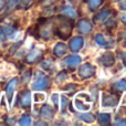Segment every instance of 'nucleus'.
<instances>
[{"mask_svg":"<svg viewBox=\"0 0 126 126\" xmlns=\"http://www.w3.org/2000/svg\"><path fill=\"white\" fill-rule=\"evenodd\" d=\"M74 24L71 18L58 15L53 18V33L61 40H67L72 34Z\"/></svg>","mask_w":126,"mask_h":126,"instance_id":"nucleus-1","label":"nucleus"},{"mask_svg":"<svg viewBox=\"0 0 126 126\" xmlns=\"http://www.w3.org/2000/svg\"><path fill=\"white\" fill-rule=\"evenodd\" d=\"M37 32L39 38L47 41L53 34V17L40 18L37 24Z\"/></svg>","mask_w":126,"mask_h":126,"instance_id":"nucleus-2","label":"nucleus"},{"mask_svg":"<svg viewBox=\"0 0 126 126\" xmlns=\"http://www.w3.org/2000/svg\"><path fill=\"white\" fill-rule=\"evenodd\" d=\"M92 97L89 93L85 92H80L75 95L73 100V105L79 112H87L91 111L92 109Z\"/></svg>","mask_w":126,"mask_h":126,"instance_id":"nucleus-3","label":"nucleus"},{"mask_svg":"<svg viewBox=\"0 0 126 126\" xmlns=\"http://www.w3.org/2000/svg\"><path fill=\"white\" fill-rule=\"evenodd\" d=\"M96 75V66L92 64L91 62H85L83 64L79 65L78 69V76L80 80H90Z\"/></svg>","mask_w":126,"mask_h":126,"instance_id":"nucleus-4","label":"nucleus"},{"mask_svg":"<svg viewBox=\"0 0 126 126\" xmlns=\"http://www.w3.org/2000/svg\"><path fill=\"white\" fill-rule=\"evenodd\" d=\"M120 103V96L115 93L103 92L101 94V106L103 109H114Z\"/></svg>","mask_w":126,"mask_h":126,"instance_id":"nucleus-5","label":"nucleus"},{"mask_svg":"<svg viewBox=\"0 0 126 126\" xmlns=\"http://www.w3.org/2000/svg\"><path fill=\"white\" fill-rule=\"evenodd\" d=\"M50 86V78L48 75H44L43 73L38 75L34 79V81L31 84V89L34 91H44Z\"/></svg>","mask_w":126,"mask_h":126,"instance_id":"nucleus-6","label":"nucleus"},{"mask_svg":"<svg viewBox=\"0 0 126 126\" xmlns=\"http://www.w3.org/2000/svg\"><path fill=\"white\" fill-rule=\"evenodd\" d=\"M42 57H43V50H41L39 48H33L26 55L24 62L28 63V64H34V63L41 61Z\"/></svg>","mask_w":126,"mask_h":126,"instance_id":"nucleus-7","label":"nucleus"},{"mask_svg":"<svg viewBox=\"0 0 126 126\" xmlns=\"http://www.w3.org/2000/svg\"><path fill=\"white\" fill-rule=\"evenodd\" d=\"M115 54L111 50L107 49V51L103 52L98 58V62L103 65L104 67H111L115 64Z\"/></svg>","mask_w":126,"mask_h":126,"instance_id":"nucleus-8","label":"nucleus"},{"mask_svg":"<svg viewBox=\"0 0 126 126\" xmlns=\"http://www.w3.org/2000/svg\"><path fill=\"white\" fill-rule=\"evenodd\" d=\"M94 41H95V43L97 44L98 47H101V48H103V49H111L114 47V40L110 39L109 37H106V35L103 34V33H97V34H95Z\"/></svg>","mask_w":126,"mask_h":126,"instance_id":"nucleus-9","label":"nucleus"},{"mask_svg":"<svg viewBox=\"0 0 126 126\" xmlns=\"http://www.w3.org/2000/svg\"><path fill=\"white\" fill-rule=\"evenodd\" d=\"M76 29H78L79 33H81V34H89L93 30V24H92V21L90 19L82 18L76 23Z\"/></svg>","mask_w":126,"mask_h":126,"instance_id":"nucleus-10","label":"nucleus"},{"mask_svg":"<svg viewBox=\"0 0 126 126\" xmlns=\"http://www.w3.org/2000/svg\"><path fill=\"white\" fill-rule=\"evenodd\" d=\"M83 46H84V38L81 37V35H76V37H73L69 42V49L72 53H78L82 50Z\"/></svg>","mask_w":126,"mask_h":126,"instance_id":"nucleus-11","label":"nucleus"},{"mask_svg":"<svg viewBox=\"0 0 126 126\" xmlns=\"http://www.w3.org/2000/svg\"><path fill=\"white\" fill-rule=\"evenodd\" d=\"M18 103L22 109H29L31 106V92L29 90H22L18 95Z\"/></svg>","mask_w":126,"mask_h":126,"instance_id":"nucleus-12","label":"nucleus"},{"mask_svg":"<svg viewBox=\"0 0 126 126\" xmlns=\"http://www.w3.org/2000/svg\"><path fill=\"white\" fill-rule=\"evenodd\" d=\"M82 62V59H81L80 55H78L76 53H73L71 55H66L64 59V64L65 66L69 70H74L79 66Z\"/></svg>","mask_w":126,"mask_h":126,"instance_id":"nucleus-13","label":"nucleus"},{"mask_svg":"<svg viewBox=\"0 0 126 126\" xmlns=\"http://www.w3.org/2000/svg\"><path fill=\"white\" fill-rule=\"evenodd\" d=\"M40 115L44 121H52L54 118L55 111L50 104H43L40 110Z\"/></svg>","mask_w":126,"mask_h":126,"instance_id":"nucleus-14","label":"nucleus"},{"mask_svg":"<svg viewBox=\"0 0 126 126\" xmlns=\"http://www.w3.org/2000/svg\"><path fill=\"white\" fill-rule=\"evenodd\" d=\"M69 51V49H67L66 44L63 43V42H58V43L54 44V47H53V55H54L55 58H58V59H60V58H63L66 55V52Z\"/></svg>","mask_w":126,"mask_h":126,"instance_id":"nucleus-15","label":"nucleus"},{"mask_svg":"<svg viewBox=\"0 0 126 126\" xmlns=\"http://www.w3.org/2000/svg\"><path fill=\"white\" fill-rule=\"evenodd\" d=\"M112 12H113V10H111V9H103L102 11L97 12L93 17V22H94V23H96V24L104 23L105 20H106L107 18L112 15Z\"/></svg>","mask_w":126,"mask_h":126,"instance_id":"nucleus-16","label":"nucleus"},{"mask_svg":"<svg viewBox=\"0 0 126 126\" xmlns=\"http://www.w3.org/2000/svg\"><path fill=\"white\" fill-rule=\"evenodd\" d=\"M74 113H75L76 117L79 118V121H81V122L91 124V123H93L94 121H96V116L94 115L93 113H90L89 111L87 112H81V113H76V112H74Z\"/></svg>","mask_w":126,"mask_h":126,"instance_id":"nucleus-17","label":"nucleus"},{"mask_svg":"<svg viewBox=\"0 0 126 126\" xmlns=\"http://www.w3.org/2000/svg\"><path fill=\"white\" fill-rule=\"evenodd\" d=\"M61 15L66 16V17L71 18V19H74V18L78 17V11L71 4H64V6L61 7Z\"/></svg>","mask_w":126,"mask_h":126,"instance_id":"nucleus-18","label":"nucleus"},{"mask_svg":"<svg viewBox=\"0 0 126 126\" xmlns=\"http://www.w3.org/2000/svg\"><path fill=\"white\" fill-rule=\"evenodd\" d=\"M96 121L100 125L102 126H107V125H111V121H112V115L110 113H97L96 115Z\"/></svg>","mask_w":126,"mask_h":126,"instance_id":"nucleus-19","label":"nucleus"},{"mask_svg":"<svg viewBox=\"0 0 126 126\" xmlns=\"http://www.w3.org/2000/svg\"><path fill=\"white\" fill-rule=\"evenodd\" d=\"M17 84H18V79L17 78L11 79V80L8 82V84H7L6 92H7V95H8V97H9V102H11V98H12V95L16 91Z\"/></svg>","mask_w":126,"mask_h":126,"instance_id":"nucleus-20","label":"nucleus"},{"mask_svg":"<svg viewBox=\"0 0 126 126\" xmlns=\"http://www.w3.org/2000/svg\"><path fill=\"white\" fill-rule=\"evenodd\" d=\"M85 2H86L90 10H91L92 12H94V11H96L97 9H100L101 7L103 6L104 0H85Z\"/></svg>","mask_w":126,"mask_h":126,"instance_id":"nucleus-21","label":"nucleus"},{"mask_svg":"<svg viewBox=\"0 0 126 126\" xmlns=\"http://www.w3.org/2000/svg\"><path fill=\"white\" fill-rule=\"evenodd\" d=\"M112 89L116 92V93H121V92L126 91V80L125 79H121L117 82H115L112 85Z\"/></svg>","mask_w":126,"mask_h":126,"instance_id":"nucleus-22","label":"nucleus"},{"mask_svg":"<svg viewBox=\"0 0 126 126\" xmlns=\"http://www.w3.org/2000/svg\"><path fill=\"white\" fill-rule=\"evenodd\" d=\"M41 67H42V70H44V71L52 72L53 69H54V62L50 59L43 60V61L41 62Z\"/></svg>","mask_w":126,"mask_h":126,"instance_id":"nucleus-23","label":"nucleus"},{"mask_svg":"<svg viewBox=\"0 0 126 126\" xmlns=\"http://www.w3.org/2000/svg\"><path fill=\"white\" fill-rule=\"evenodd\" d=\"M69 106V100H67L66 96L62 95L60 96V102H59V109L61 111V113H65Z\"/></svg>","mask_w":126,"mask_h":126,"instance_id":"nucleus-24","label":"nucleus"},{"mask_svg":"<svg viewBox=\"0 0 126 126\" xmlns=\"http://www.w3.org/2000/svg\"><path fill=\"white\" fill-rule=\"evenodd\" d=\"M78 89H79V85L72 83V84H66V86L64 87V91H66L67 95H73V94L76 93Z\"/></svg>","mask_w":126,"mask_h":126,"instance_id":"nucleus-25","label":"nucleus"},{"mask_svg":"<svg viewBox=\"0 0 126 126\" xmlns=\"http://www.w3.org/2000/svg\"><path fill=\"white\" fill-rule=\"evenodd\" d=\"M47 100V95L44 93H40V92H35L33 94V102L34 103H43Z\"/></svg>","mask_w":126,"mask_h":126,"instance_id":"nucleus-26","label":"nucleus"},{"mask_svg":"<svg viewBox=\"0 0 126 126\" xmlns=\"http://www.w3.org/2000/svg\"><path fill=\"white\" fill-rule=\"evenodd\" d=\"M19 125H31L32 124V120H31V116L28 115V114H23V115L20 117L19 122H18Z\"/></svg>","mask_w":126,"mask_h":126,"instance_id":"nucleus-27","label":"nucleus"},{"mask_svg":"<svg viewBox=\"0 0 126 126\" xmlns=\"http://www.w3.org/2000/svg\"><path fill=\"white\" fill-rule=\"evenodd\" d=\"M67 78H69V76H67V72L65 71V70H62V71H60L59 73L57 74V82L63 83L64 81H66Z\"/></svg>","mask_w":126,"mask_h":126,"instance_id":"nucleus-28","label":"nucleus"},{"mask_svg":"<svg viewBox=\"0 0 126 126\" xmlns=\"http://www.w3.org/2000/svg\"><path fill=\"white\" fill-rule=\"evenodd\" d=\"M20 4V0H8L7 3V11H11L15 8H17Z\"/></svg>","mask_w":126,"mask_h":126,"instance_id":"nucleus-29","label":"nucleus"},{"mask_svg":"<svg viewBox=\"0 0 126 126\" xmlns=\"http://www.w3.org/2000/svg\"><path fill=\"white\" fill-rule=\"evenodd\" d=\"M51 101H52L53 105H54L55 109H59V102H60V95L59 93H55L53 92L52 95H51Z\"/></svg>","mask_w":126,"mask_h":126,"instance_id":"nucleus-30","label":"nucleus"},{"mask_svg":"<svg viewBox=\"0 0 126 126\" xmlns=\"http://www.w3.org/2000/svg\"><path fill=\"white\" fill-rule=\"evenodd\" d=\"M31 74H32V71H31V70H28L26 73H23V75H22V78H21V82L23 83V84L28 83L29 81L31 80Z\"/></svg>","mask_w":126,"mask_h":126,"instance_id":"nucleus-31","label":"nucleus"},{"mask_svg":"<svg viewBox=\"0 0 126 126\" xmlns=\"http://www.w3.org/2000/svg\"><path fill=\"white\" fill-rule=\"evenodd\" d=\"M34 2V0H20V4L19 6H21L22 8L27 9L29 8V7H31V4Z\"/></svg>","mask_w":126,"mask_h":126,"instance_id":"nucleus-32","label":"nucleus"},{"mask_svg":"<svg viewBox=\"0 0 126 126\" xmlns=\"http://www.w3.org/2000/svg\"><path fill=\"white\" fill-rule=\"evenodd\" d=\"M114 125H123V126H126V120L125 118H118L116 120V122L113 123Z\"/></svg>","mask_w":126,"mask_h":126,"instance_id":"nucleus-33","label":"nucleus"},{"mask_svg":"<svg viewBox=\"0 0 126 126\" xmlns=\"http://www.w3.org/2000/svg\"><path fill=\"white\" fill-rule=\"evenodd\" d=\"M118 7H120V9H122L123 11H126V0H121V1L118 2Z\"/></svg>","mask_w":126,"mask_h":126,"instance_id":"nucleus-34","label":"nucleus"},{"mask_svg":"<svg viewBox=\"0 0 126 126\" xmlns=\"http://www.w3.org/2000/svg\"><path fill=\"white\" fill-rule=\"evenodd\" d=\"M120 20H121V22H122V23L126 24V11H125V12H123V13H121Z\"/></svg>","mask_w":126,"mask_h":126,"instance_id":"nucleus-35","label":"nucleus"},{"mask_svg":"<svg viewBox=\"0 0 126 126\" xmlns=\"http://www.w3.org/2000/svg\"><path fill=\"white\" fill-rule=\"evenodd\" d=\"M7 38V35L4 34V32H3V30H2V28H0V42H2V41H4V39Z\"/></svg>","mask_w":126,"mask_h":126,"instance_id":"nucleus-36","label":"nucleus"},{"mask_svg":"<svg viewBox=\"0 0 126 126\" xmlns=\"http://www.w3.org/2000/svg\"><path fill=\"white\" fill-rule=\"evenodd\" d=\"M121 58H122V62H123V64H124L125 66H126V51H125V52H123V53H122Z\"/></svg>","mask_w":126,"mask_h":126,"instance_id":"nucleus-37","label":"nucleus"},{"mask_svg":"<svg viewBox=\"0 0 126 126\" xmlns=\"http://www.w3.org/2000/svg\"><path fill=\"white\" fill-rule=\"evenodd\" d=\"M4 6H6V0H0V11L4 8Z\"/></svg>","mask_w":126,"mask_h":126,"instance_id":"nucleus-38","label":"nucleus"},{"mask_svg":"<svg viewBox=\"0 0 126 126\" xmlns=\"http://www.w3.org/2000/svg\"><path fill=\"white\" fill-rule=\"evenodd\" d=\"M34 125H48V123H44V122H35Z\"/></svg>","mask_w":126,"mask_h":126,"instance_id":"nucleus-39","label":"nucleus"}]
</instances>
